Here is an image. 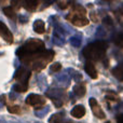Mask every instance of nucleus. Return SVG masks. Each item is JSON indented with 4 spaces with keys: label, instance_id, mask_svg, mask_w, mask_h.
Instances as JSON below:
<instances>
[{
    "label": "nucleus",
    "instance_id": "1",
    "mask_svg": "<svg viewBox=\"0 0 123 123\" xmlns=\"http://www.w3.org/2000/svg\"><path fill=\"white\" fill-rule=\"evenodd\" d=\"M53 57L54 51L49 50V51H42L40 53L35 54V55L25 56V57H23V62L27 66H29L32 70L39 71V70H42Z\"/></svg>",
    "mask_w": 123,
    "mask_h": 123
},
{
    "label": "nucleus",
    "instance_id": "2",
    "mask_svg": "<svg viewBox=\"0 0 123 123\" xmlns=\"http://www.w3.org/2000/svg\"><path fill=\"white\" fill-rule=\"evenodd\" d=\"M44 50V43L40 39H29L16 50V55L21 57L35 55Z\"/></svg>",
    "mask_w": 123,
    "mask_h": 123
},
{
    "label": "nucleus",
    "instance_id": "3",
    "mask_svg": "<svg viewBox=\"0 0 123 123\" xmlns=\"http://www.w3.org/2000/svg\"><path fill=\"white\" fill-rule=\"evenodd\" d=\"M107 44L104 41H96L83 50V55L89 61H99L105 56Z\"/></svg>",
    "mask_w": 123,
    "mask_h": 123
},
{
    "label": "nucleus",
    "instance_id": "4",
    "mask_svg": "<svg viewBox=\"0 0 123 123\" xmlns=\"http://www.w3.org/2000/svg\"><path fill=\"white\" fill-rule=\"evenodd\" d=\"M67 19L78 27H83L89 24V19L85 17V9L81 6H74V10L67 15Z\"/></svg>",
    "mask_w": 123,
    "mask_h": 123
},
{
    "label": "nucleus",
    "instance_id": "5",
    "mask_svg": "<svg viewBox=\"0 0 123 123\" xmlns=\"http://www.w3.org/2000/svg\"><path fill=\"white\" fill-rule=\"evenodd\" d=\"M45 95L53 100L55 107H62L64 104V97L66 93L63 89H50L45 92Z\"/></svg>",
    "mask_w": 123,
    "mask_h": 123
},
{
    "label": "nucleus",
    "instance_id": "6",
    "mask_svg": "<svg viewBox=\"0 0 123 123\" xmlns=\"http://www.w3.org/2000/svg\"><path fill=\"white\" fill-rule=\"evenodd\" d=\"M25 103L27 105H29V106H32L36 110H39V108H41V107L45 104V98L42 97L41 95H39V94L32 93V94H29V95L26 97Z\"/></svg>",
    "mask_w": 123,
    "mask_h": 123
},
{
    "label": "nucleus",
    "instance_id": "7",
    "mask_svg": "<svg viewBox=\"0 0 123 123\" xmlns=\"http://www.w3.org/2000/svg\"><path fill=\"white\" fill-rule=\"evenodd\" d=\"M30 74H31V71L30 69L26 67H19L17 68L16 72H15V76L14 78L18 81L19 84H23V85H28V80L30 78Z\"/></svg>",
    "mask_w": 123,
    "mask_h": 123
},
{
    "label": "nucleus",
    "instance_id": "8",
    "mask_svg": "<svg viewBox=\"0 0 123 123\" xmlns=\"http://www.w3.org/2000/svg\"><path fill=\"white\" fill-rule=\"evenodd\" d=\"M89 103H90V107H91L92 111H93V115L95 116V117H97L98 119H105V117H106L105 112L103 111V109L100 108L99 105H98L97 100L92 97V98H90Z\"/></svg>",
    "mask_w": 123,
    "mask_h": 123
},
{
    "label": "nucleus",
    "instance_id": "9",
    "mask_svg": "<svg viewBox=\"0 0 123 123\" xmlns=\"http://www.w3.org/2000/svg\"><path fill=\"white\" fill-rule=\"evenodd\" d=\"M0 36H1L2 38L6 41V42H9V43H12L13 42V35H12V32L10 31V29H9V28L6 27V26L4 25L1 21H0Z\"/></svg>",
    "mask_w": 123,
    "mask_h": 123
},
{
    "label": "nucleus",
    "instance_id": "10",
    "mask_svg": "<svg viewBox=\"0 0 123 123\" xmlns=\"http://www.w3.org/2000/svg\"><path fill=\"white\" fill-rule=\"evenodd\" d=\"M70 115L76 119H81L82 117H84L85 115V108L82 105H76L70 111Z\"/></svg>",
    "mask_w": 123,
    "mask_h": 123
},
{
    "label": "nucleus",
    "instance_id": "11",
    "mask_svg": "<svg viewBox=\"0 0 123 123\" xmlns=\"http://www.w3.org/2000/svg\"><path fill=\"white\" fill-rule=\"evenodd\" d=\"M67 121H69V120H66L64 111L55 113V115H52L51 118L49 119V123H65Z\"/></svg>",
    "mask_w": 123,
    "mask_h": 123
},
{
    "label": "nucleus",
    "instance_id": "12",
    "mask_svg": "<svg viewBox=\"0 0 123 123\" xmlns=\"http://www.w3.org/2000/svg\"><path fill=\"white\" fill-rule=\"evenodd\" d=\"M84 70H85V72H86L87 74H89L91 78H93V79H97V71H96V69H95V67H94V65L91 63V62H87L86 64H85V66H84Z\"/></svg>",
    "mask_w": 123,
    "mask_h": 123
},
{
    "label": "nucleus",
    "instance_id": "13",
    "mask_svg": "<svg viewBox=\"0 0 123 123\" xmlns=\"http://www.w3.org/2000/svg\"><path fill=\"white\" fill-rule=\"evenodd\" d=\"M34 30L37 34H43L45 31V24L42 19H36L34 22Z\"/></svg>",
    "mask_w": 123,
    "mask_h": 123
},
{
    "label": "nucleus",
    "instance_id": "14",
    "mask_svg": "<svg viewBox=\"0 0 123 123\" xmlns=\"http://www.w3.org/2000/svg\"><path fill=\"white\" fill-rule=\"evenodd\" d=\"M85 91H86V89H85V83H83V82L78 83V84H76L74 86V93L76 94L78 97H81V96L84 95Z\"/></svg>",
    "mask_w": 123,
    "mask_h": 123
},
{
    "label": "nucleus",
    "instance_id": "15",
    "mask_svg": "<svg viewBox=\"0 0 123 123\" xmlns=\"http://www.w3.org/2000/svg\"><path fill=\"white\" fill-rule=\"evenodd\" d=\"M70 78L71 77L67 74V72H64V74H60L56 76V80L58 81L60 83L64 85H69L70 84Z\"/></svg>",
    "mask_w": 123,
    "mask_h": 123
},
{
    "label": "nucleus",
    "instance_id": "16",
    "mask_svg": "<svg viewBox=\"0 0 123 123\" xmlns=\"http://www.w3.org/2000/svg\"><path fill=\"white\" fill-rule=\"evenodd\" d=\"M66 72H67V74H69L76 82H80L81 79H82V74H81L79 71H76L74 69H72V68H67Z\"/></svg>",
    "mask_w": 123,
    "mask_h": 123
},
{
    "label": "nucleus",
    "instance_id": "17",
    "mask_svg": "<svg viewBox=\"0 0 123 123\" xmlns=\"http://www.w3.org/2000/svg\"><path fill=\"white\" fill-rule=\"evenodd\" d=\"M37 6H38V2L37 1H24L22 3V6H24L26 10L30 11V12H34L37 9Z\"/></svg>",
    "mask_w": 123,
    "mask_h": 123
},
{
    "label": "nucleus",
    "instance_id": "18",
    "mask_svg": "<svg viewBox=\"0 0 123 123\" xmlns=\"http://www.w3.org/2000/svg\"><path fill=\"white\" fill-rule=\"evenodd\" d=\"M112 74L118 79L119 81H123V68L121 66H118L112 70Z\"/></svg>",
    "mask_w": 123,
    "mask_h": 123
},
{
    "label": "nucleus",
    "instance_id": "19",
    "mask_svg": "<svg viewBox=\"0 0 123 123\" xmlns=\"http://www.w3.org/2000/svg\"><path fill=\"white\" fill-rule=\"evenodd\" d=\"M50 111V107L49 106H45L43 107L42 109H39V110H36V112H35V115H36V117L40 118V119H42V118H44L45 116L48 115V112Z\"/></svg>",
    "mask_w": 123,
    "mask_h": 123
},
{
    "label": "nucleus",
    "instance_id": "20",
    "mask_svg": "<svg viewBox=\"0 0 123 123\" xmlns=\"http://www.w3.org/2000/svg\"><path fill=\"white\" fill-rule=\"evenodd\" d=\"M3 13L11 19H14L15 18V11L12 6H6L3 8Z\"/></svg>",
    "mask_w": 123,
    "mask_h": 123
},
{
    "label": "nucleus",
    "instance_id": "21",
    "mask_svg": "<svg viewBox=\"0 0 123 123\" xmlns=\"http://www.w3.org/2000/svg\"><path fill=\"white\" fill-rule=\"evenodd\" d=\"M69 42L72 47L79 48L81 45V36H74L69 39Z\"/></svg>",
    "mask_w": 123,
    "mask_h": 123
},
{
    "label": "nucleus",
    "instance_id": "22",
    "mask_svg": "<svg viewBox=\"0 0 123 123\" xmlns=\"http://www.w3.org/2000/svg\"><path fill=\"white\" fill-rule=\"evenodd\" d=\"M28 89V86L23 84H19V83H16V84L13 85V90H14L16 93H23V92H26Z\"/></svg>",
    "mask_w": 123,
    "mask_h": 123
},
{
    "label": "nucleus",
    "instance_id": "23",
    "mask_svg": "<svg viewBox=\"0 0 123 123\" xmlns=\"http://www.w3.org/2000/svg\"><path fill=\"white\" fill-rule=\"evenodd\" d=\"M62 69V64L61 63H53L50 66V74H53V72H58Z\"/></svg>",
    "mask_w": 123,
    "mask_h": 123
},
{
    "label": "nucleus",
    "instance_id": "24",
    "mask_svg": "<svg viewBox=\"0 0 123 123\" xmlns=\"http://www.w3.org/2000/svg\"><path fill=\"white\" fill-rule=\"evenodd\" d=\"M8 110L9 112L11 113H21V107L17 106V105H13V106H9L8 107Z\"/></svg>",
    "mask_w": 123,
    "mask_h": 123
},
{
    "label": "nucleus",
    "instance_id": "25",
    "mask_svg": "<svg viewBox=\"0 0 123 123\" xmlns=\"http://www.w3.org/2000/svg\"><path fill=\"white\" fill-rule=\"evenodd\" d=\"M58 6H60L61 10H66V9L68 8V6L70 4V2L68 1H58Z\"/></svg>",
    "mask_w": 123,
    "mask_h": 123
},
{
    "label": "nucleus",
    "instance_id": "26",
    "mask_svg": "<svg viewBox=\"0 0 123 123\" xmlns=\"http://www.w3.org/2000/svg\"><path fill=\"white\" fill-rule=\"evenodd\" d=\"M9 97H10V99L11 100H14V99H16L17 98V93L15 91H13V92H11L10 94H9Z\"/></svg>",
    "mask_w": 123,
    "mask_h": 123
},
{
    "label": "nucleus",
    "instance_id": "27",
    "mask_svg": "<svg viewBox=\"0 0 123 123\" xmlns=\"http://www.w3.org/2000/svg\"><path fill=\"white\" fill-rule=\"evenodd\" d=\"M19 22H21V23H27L28 17L25 16V15H21V16H19Z\"/></svg>",
    "mask_w": 123,
    "mask_h": 123
},
{
    "label": "nucleus",
    "instance_id": "28",
    "mask_svg": "<svg viewBox=\"0 0 123 123\" xmlns=\"http://www.w3.org/2000/svg\"><path fill=\"white\" fill-rule=\"evenodd\" d=\"M11 4H12L13 6H15V8H19V6H22V3H19V2H17V1H12Z\"/></svg>",
    "mask_w": 123,
    "mask_h": 123
},
{
    "label": "nucleus",
    "instance_id": "29",
    "mask_svg": "<svg viewBox=\"0 0 123 123\" xmlns=\"http://www.w3.org/2000/svg\"><path fill=\"white\" fill-rule=\"evenodd\" d=\"M118 123H123V115H121V116H119L118 117Z\"/></svg>",
    "mask_w": 123,
    "mask_h": 123
},
{
    "label": "nucleus",
    "instance_id": "30",
    "mask_svg": "<svg viewBox=\"0 0 123 123\" xmlns=\"http://www.w3.org/2000/svg\"><path fill=\"white\" fill-rule=\"evenodd\" d=\"M2 107H3V104H2V102L0 100V108H2Z\"/></svg>",
    "mask_w": 123,
    "mask_h": 123
},
{
    "label": "nucleus",
    "instance_id": "31",
    "mask_svg": "<svg viewBox=\"0 0 123 123\" xmlns=\"http://www.w3.org/2000/svg\"><path fill=\"white\" fill-rule=\"evenodd\" d=\"M0 123H6V121H3L2 119H0Z\"/></svg>",
    "mask_w": 123,
    "mask_h": 123
},
{
    "label": "nucleus",
    "instance_id": "32",
    "mask_svg": "<svg viewBox=\"0 0 123 123\" xmlns=\"http://www.w3.org/2000/svg\"><path fill=\"white\" fill-rule=\"evenodd\" d=\"M1 54H2V53H0V55H1Z\"/></svg>",
    "mask_w": 123,
    "mask_h": 123
}]
</instances>
